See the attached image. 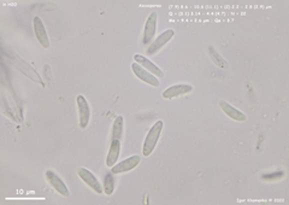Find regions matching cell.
I'll return each instance as SVG.
<instances>
[{
  "label": "cell",
  "mask_w": 289,
  "mask_h": 205,
  "mask_svg": "<svg viewBox=\"0 0 289 205\" xmlns=\"http://www.w3.org/2000/svg\"><path fill=\"white\" fill-rule=\"evenodd\" d=\"M163 127H164V122L158 121V122H156L154 126H152V128L150 130L146 139H144V146H142V154L144 157L150 156V154L154 151L156 146H157V142L159 140V136H160L162 132H163Z\"/></svg>",
  "instance_id": "1"
},
{
  "label": "cell",
  "mask_w": 289,
  "mask_h": 205,
  "mask_svg": "<svg viewBox=\"0 0 289 205\" xmlns=\"http://www.w3.org/2000/svg\"><path fill=\"white\" fill-rule=\"evenodd\" d=\"M76 102H78V109L80 112V127H81L82 130H84V128H87L88 122H90V105H88L87 99L81 94L78 96V98H76Z\"/></svg>",
  "instance_id": "2"
},
{
  "label": "cell",
  "mask_w": 289,
  "mask_h": 205,
  "mask_svg": "<svg viewBox=\"0 0 289 205\" xmlns=\"http://www.w3.org/2000/svg\"><path fill=\"white\" fill-rule=\"evenodd\" d=\"M174 35H175V32L172 30V29H168V30H165L150 45L148 50H147V54H156L157 52L160 50L162 48H164V45H166L169 41L172 39Z\"/></svg>",
  "instance_id": "3"
},
{
  "label": "cell",
  "mask_w": 289,
  "mask_h": 205,
  "mask_svg": "<svg viewBox=\"0 0 289 205\" xmlns=\"http://www.w3.org/2000/svg\"><path fill=\"white\" fill-rule=\"evenodd\" d=\"M46 178H47V181H48V184H51L53 188L60 193V194L63 196V197H69L70 192H69V190H68L66 184L63 182V180H62V178L58 176L54 172L47 170Z\"/></svg>",
  "instance_id": "4"
},
{
  "label": "cell",
  "mask_w": 289,
  "mask_h": 205,
  "mask_svg": "<svg viewBox=\"0 0 289 205\" xmlns=\"http://www.w3.org/2000/svg\"><path fill=\"white\" fill-rule=\"evenodd\" d=\"M78 176L81 178V180L84 181L86 184H88V186H90L94 192H96V193L104 192V188L102 187V184H100L98 178L94 176L90 170H87L86 168H80L78 170Z\"/></svg>",
  "instance_id": "5"
},
{
  "label": "cell",
  "mask_w": 289,
  "mask_h": 205,
  "mask_svg": "<svg viewBox=\"0 0 289 205\" xmlns=\"http://www.w3.org/2000/svg\"><path fill=\"white\" fill-rule=\"evenodd\" d=\"M140 160H141L140 156L135 154V156L126 158V160H122V162L118 164H114V166H112L111 172H114V174H120V172H130L134 168H136V166H138V163H140Z\"/></svg>",
  "instance_id": "6"
},
{
  "label": "cell",
  "mask_w": 289,
  "mask_h": 205,
  "mask_svg": "<svg viewBox=\"0 0 289 205\" xmlns=\"http://www.w3.org/2000/svg\"><path fill=\"white\" fill-rule=\"evenodd\" d=\"M132 72H134V74L136 75L141 81H144V84H151V86H153V87L159 86L158 78H156V76L153 74H151L150 72H147L146 69L142 68L140 64H138V63L132 64Z\"/></svg>",
  "instance_id": "7"
},
{
  "label": "cell",
  "mask_w": 289,
  "mask_h": 205,
  "mask_svg": "<svg viewBox=\"0 0 289 205\" xmlns=\"http://www.w3.org/2000/svg\"><path fill=\"white\" fill-rule=\"evenodd\" d=\"M156 32H157V14L152 12L146 20L144 30V45L151 44L153 38H154Z\"/></svg>",
  "instance_id": "8"
},
{
  "label": "cell",
  "mask_w": 289,
  "mask_h": 205,
  "mask_svg": "<svg viewBox=\"0 0 289 205\" xmlns=\"http://www.w3.org/2000/svg\"><path fill=\"white\" fill-rule=\"evenodd\" d=\"M34 32L35 35H36V39L39 40L40 45H42V48H50L48 35H47L45 26H44L42 20H41L39 16L34 17Z\"/></svg>",
  "instance_id": "9"
},
{
  "label": "cell",
  "mask_w": 289,
  "mask_h": 205,
  "mask_svg": "<svg viewBox=\"0 0 289 205\" xmlns=\"http://www.w3.org/2000/svg\"><path fill=\"white\" fill-rule=\"evenodd\" d=\"M193 90V87L190 84H176V86L169 87L166 90L163 92V98L165 99H172L176 98V96L187 94Z\"/></svg>",
  "instance_id": "10"
},
{
  "label": "cell",
  "mask_w": 289,
  "mask_h": 205,
  "mask_svg": "<svg viewBox=\"0 0 289 205\" xmlns=\"http://www.w3.org/2000/svg\"><path fill=\"white\" fill-rule=\"evenodd\" d=\"M134 60L138 64H140L142 68H144L147 70V72H150L151 74H153L156 76V78H164V72H162L160 69L158 68L156 64H153L151 60H147L146 57H144V56L141 54H135L134 56Z\"/></svg>",
  "instance_id": "11"
},
{
  "label": "cell",
  "mask_w": 289,
  "mask_h": 205,
  "mask_svg": "<svg viewBox=\"0 0 289 205\" xmlns=\"http://www.w3.org/2000/svg\"><path fill=\"white\" fill-rule=\"evenodd\" d=\"M220 109L223 110V112H226V115L229 116L232 120H234V121L244 122L247 120V117L244 112H241L240 110L235 109L234 106H232V105H230L229 102H226V100H220Z\"/></svg>",
  "instance_id": "12"
},
{
  "label": "cell",
  "mask_w": 289,
  "mask_h": 205,
  "mask_svg": "<svg viewBox=\"0 0 289 205\" xmlns=\"http://www.w3.org/2000/svg\"><path fill=\"white\" fill-rule=\"evenodd\" d=\"M120 154V140H112L110 150H108V158H106V166L112 168V166L116 164L117 160H118Z\"/></svg>",
  "instance_id": "13"
},
{
  "label": "cell",
  "mask_w": 289,
  "mask_h": 205,
  "mask_svg": "<svg viewBox=\"0 0 289 205\" xmlns=\"http://www.w3.org/2000/svg\"><path fill=\"white\" fill-rule=\"evenodd\" d=\"M123 117L118 116L114 120V126H112V140H120L123 136Z\"/></svg>",
  "instance_id": "14"
},
{
  "label": "cell",
  "mask_w": 289,
  "mask_h": 205,
  "mask_svg": "<svg viewBox=\"0 0 289 205\" xmlns=\"http://www.w3.org/2000/svg\"><path fill=\"white\" fill-rule=\"evenodd\" d=\"M208 54H210V57H211L212 62H214V63L216 64L217 66H220V68H222V69L228 68V66H229L228 62L224 60L223 58L220 57V54H218V52L214 48H211V46L208 48Z\"/></svg>",
  "instance_id": "15"
},
{
  "label": "cell",
  "mask_w": 289,
  "mask_h": 205,
  "mask_svg": "<svg viewBox=\"0 0 289 205\" xmlns=\"http://www.w3.org/2000/svg\"><path fill=\"white\" fill-rule=\"evenodd\" d=\"M114 191V172H108L104 178V192L108 196H111Z\"/></svg>",
  "instance_id": "16"
}]
</instances>
